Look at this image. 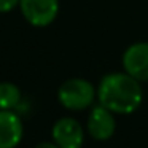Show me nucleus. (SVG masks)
<instances>
[{"instance_id":"nucleus-1","label":"nucleus","mask_w":148,"mask_h":148,"mask_svg":"<svg viewBox=\"0 0 148 148\" xmlns=\"http://www.w3.org/2000/svg\"><path fill=\"white\" fill-rule=\"evenodd\" d=\"M97 100L102 107L116 115H131L143 100L140 81L126 72H113L102 77L97 86Z\"/></svg>"},{"instance_id":"nucleus-2","label":"nucleus","mask_w":148,"mask_h":148,"mask_svg":"<svg viewBox=\"0 0 148 148\" xmlns=\"http://www.w3.org/2000/svg\"><path fill=\"white\" fill-rule=\"evenodd\" d=\"M97 89L91 81L84 78H70L59 86L58 100L64 108L80 112L94 103Z\"/></svg>"},{"instance_id":"nucleus-3","label":"nucleus","mask_w":148,"mask_h":148,"mask_svg":"<svg viewBox=\"0 0 148 148\" xmlns=\"http://www.w3.org/2000/svg\"><path fill=\"white\" fill-rule=\"evenodd\" d=\"M19 10L23 18L32 27H48L59 14V0H21Z\"/></svg>"},{"instance_id":"nucleus-4","label":"nucleus","mask_w":148,"mask_h":148,"mask_svg":"<svg viewBox=\"0 0 148 148\" xmlns=\"http://www.w3.org/2000/svg\"><path fill=\"white\" fill-rule=\"evenodd\" d=\"M51 135L59 148H81L84 142L83 126L70 116L58 119L51 129Z\"/></svg>"},{"instance_id":"nucleus-5","label":"nucleus","mask_w":148,"mask_h":148,"mask_svg":"<svg viewBox=\"0 0 148 148\" xmlns=\"http://www.w3.org/2000/svg\"><path fill=\"white\" fill-rule=\"evenodd\" d=\"M123 69L137 81H148V43H132L123 53Z\"/></svg>"},{"instance_id":"nucleus-6","label":"nucleus","mask_w":148,"mask_h":148,"mask_svg":"<svg viewBox=\"0 0 148 148\" xmlns=\"http://www.w3.org/2000/svg\"><path fill=\"white\" fill-rule=\"evenodd\" d=\"M113 115L115 113L107 110L100 103L92 107V110L89 112V116H88L86 129L94 140L103 142L112 138V135L115 134V129H116V121Z\"/></svg>"},{"instance_id":"nucleus-7","label":"nucleus","mask_w":148,"mask_h":148,"mask_svg":"<svg viewBox=\"0 0 148 148\" xmlns=\"http://www.w3.org/2000/svg\"><path fill=\"white\" fill-rule=\"evenodd\" d=\"M24 127L13 110H0V148H16L23 140Z\"/></svg>"},{"instance_id":"nucleus-8","label":"nucleus","mask_w":148,"mask_h":148,"mask_svg":"<svg viewBox=\"0 0 148 148\" xmlns=\"http://www.w3.org/2000/svg\"><path fill=\"white\" fill-rule=\"evenodd\" d=\"M21 102V89L10 81L0 83V110H14Z\"/></svg>"},{"instance_id":"nucleus-9","label":"nucleus","mask_w":148,"mask_h":148,"mask_svg":"<svg viewBox=\"0 0 148 148\" xmlns=\"http://www.w3.org/2000/svg\"><path fill=\"white\" fill-rule=\"evenodd\" d=\"M19 2L21 0H0V14L13 11L14 8L19 7Z\"/></svg>"},{"instance_id":"nucleus-10","label":"nucleus","mask_w":148,"mask_h":148,"mask_svg":"<svg viewBox=\"0 0 148 148\" xmlns=\"http://www.w3.org/2000/svg\"><path fill=\"white\" fill-rule=\"evenodd\" d=\"M35 148H59V147L54 142H42V143H38Z\"/></svg>"}]
</instances>
